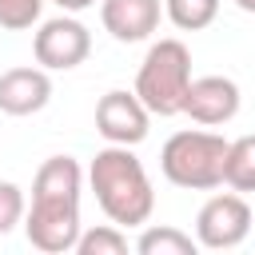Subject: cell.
I'll list each match as a JSON object with an SVG mask.
<instances>
[{"mask_svg":"<svg viewBox=\"0 0 255 255\" xmlns=\"http://www.w3.org/2000/svg\"><path fill=\"white\" fill-rule=\"evenodd\" d=\"M80 191H84V171L72 155H52L40 163L32 179V207L24 215V235L36 251L44 255L76 251L80 231H84Z\"/></svg>","mask_w":255,"mask_h":255,"instance_id":"cell-1","label":"cell"},{"mask_svg":"<svg viewBox=\"0 0 255 255\" xmlns=\"http://www.w3.org/2000/svg\"><path fill=\"white\" fill-rule=\"evenodd\" d=\"M88 183L96 191L100 211L116 227H139V223L151 219L155 191H151V179H147L143 163L131 155V147L108 143L104 151H96V159L88 167Z\"/></svg>","mask_w":255,"mask_h":255,"instance_id":"cell-2","label":"cell"},{"mask_svg":"<svg viewBox=\"0 0 255 255\" xmlns=\"http://www.w3.org/2000/svg\"><path fill=\"white\" fill-rule=\"evenodd\" d=\"M191 88V52L183 40H155L135 72V96L151 116H179Z\"/></svg>","mask_w":255,"mask_h":255,"instance_id":"cell-3","label":"cell"},{"mask_svg":"<svg viewBox=\"0 0 255 255\" xmlns=\"http://www.w3.org/2000/svg\"><path fill=\"white\" fill-rule=\"evenodd\" d=\"M227 139L215 131H175L159 151V171L167 183L187 191H211L223 183L227 167Z\"/></svg>","mask_w":255,"mask_h":255,"instance_id":"cell-4","label":"cell"},{"mask_svg":"<svg viewBox=\"0 0 255 255\" xmlns=\"http://www.w3.org/2000/svg\"><path fill=\"white\" fill-rule=\"evenodd\" d=\"M251 235V207L239 191L211 195L195 215V239L207 251H231Z\"/></svg>","mask_w":255,"mask_h":255,"instance_id":"cell-5","label":"cell"},{"mask_svg":"<svg viewBox=\"0 0 255 255\" xmlns=\"http://www.w3.org/2000/svg\"><path fill=\"white\" fill-rule=\"evenodd\" d=\"M32 52H36V64L48 68V72H68V68H80L92 52V32L76 20V16H56V20H44L36 40H32Z\"/></svg>","mask_w":255,"mask_h":255,"instance_id":"cell-6","label":"cell"},{"mask_svg":"<svg viewBox=\"0 0 255 255\" xmlns=\"http://www.w3.org/2000/svg\"><path fill=\"white\" fill-rule=\"evenodd\" d=\"M147 124H151V112L147 104L135 96V92H104L100 104H96V131L108 139V143H124V147H135L139 139H147Z\"/></svg>","mask_w":255,"mask_h":255,"instance_id":"cell-7","label":"cell"},{"mask_svg":"<svg viewBox=\"0 0 255 255\" xmlns=\"http://www.w3.org/2000/svg\"><path fill=\"white\" fill-rule=\"evenodd\" d=\"M183 116H191L203 128H219L227 120L239 116V84L227 76H199L187 88L183 100Z\"/></svg>","mask_w":255,"mask_h":255,"instance_id":"cell-8","label":"cell"},{"mask_svg":"<svg viewBox=\"0 0 255 255\" xmlns=\"http://www.w3.org/2000/svg\"><path fill=\"white\" fill-rule=\"evenodd\" d=\"M52 100L48 68H8L0 72V112L4 116H36Z\"/></svg>","mask_w":255,"mask_h":255,"instance_id":"cell-9","label":"cell"},{"mask_svg":"<svg viewBox=\"0 0 255 255\" xmlns=\"http://www.w3.org/2000/svg\"><path fill=\"white\" fill-rule=\"evenodd\" d=\"M100 20L120 44H139L159 28V0H100Z\"/></svg>","mask_w":255,"mask_h":255,"instance_id":"cell-10","label":"cell"},{"mask_svg":"<svg viewBox=\"0 0 255 255\" xmlns=\"http://www.w3.org/2000/svg\"><path fill=\"white\" fill-rule=\"evenodd\" d=\"M223 183L231 191H255V131L231 139L227 147V167H223Z\"/></svg>","mask_w":255,"mask_h":255,"instance_id":"cell-11","label":"cell"},{"mask_svg":"<svg viewBox=\"0 0 255 255\" xmlns=\"http://www.w3.org/2000/svg\"><path fill=\"white\" fill-rule=\"evenodd\" d=\"M139 255H195L199 239H191L179 227H143V235L135 239Z\"/></svg>","mask_w":255,"mask_h":255,"instance_id":"cell-12","label":"cell"},{"mask_svg":"<svg viewBox=\"0 0 255 255\" xmlns=\"http://www.w3.org/2000/svg\"><path fill=\"white\" fill-rule=\"evenodd\" d=\"M163 12L175 28L183 32H199L219 16V0H163Z\"/></svg>","mask_w":255,"mask_h":255,"instance_id":"cell-13","label":"cell"},{"mask_svg":"<svg viewBox=\"0 0 255 255\" xmlns=\"http://www.w3.org/2000/svg\"><path fill=\"white\" fill-rule=\"evenodd\" d=\"M76 251H80V255H124V251H128V235H124L116 223H100V227L80 231Z\"/></svg>","mask_w":255,"mask_h":255,"instance_id":"cell-14","label":"cell"},{"mask_svg":"<svg viewBox=\"0 0 255 255\" xmlns=\"http://www.w3.org/2000/svg\"><path fill=\"white\" fill-rule=\"evenodd\" d=\"M44 0H0V28L8 32H24L40 20Z\"/></svg>","mask_w":255,"mask_h":255,"instance_id":"cell-15","label":"cell"},{"mask_svg":"<svg viewBox=\"0 0 255 255\" xmlns=\"http://www.w3.org/2000/svg\"><path fill=\"white\" fill-rule=\"evenodd\" d=\"M24 219V191L12 179H0V235H8Z\"/></svg>","mask_w":255,"mask_h":255,"instance_id":"cell-16","label":"cell"},{"mask_svg":"<svg viewBox=\"0 0 255 255\" xmlns=\"http://www.w3.org/2000/svg\"><path fill=\"white\" fill-rule=\"evenodd\" d=\"M52 4H60L64 12H84V8H92L96 0H52Z\"/></svg>","mask_w":255,"mask_h":255,"instance_id":"cell-17","label":"cell"},{"mask_svg":"<svg viewBox=\"0 0 255 255\" xmlns=\"http://www.w3.org/2000/svg\"><path fill=\"white\" fill-rule=\"evenodd\" d=\"M235 4H239L243 12H255V0H235Z\"/></svg>","mask_w":255,"mask_h":255,"instance_id":"cell-18","label":"cell"}]
</instances>
